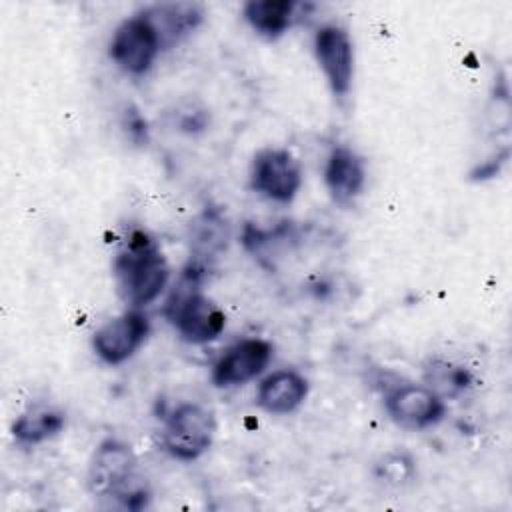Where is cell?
<instances>
[{"instance_id": "6da1fadb", "label": "cell", "mask_w": 512, "mask_h": 512, "mask_svg": "<svg viewBox=\"0 0 512 512\" xmlns=\"http://www.w3.org/2000/svg\"><path fill=\"white\" fill-rule=\"evenodd\" d=\"M88 492L110 506L138 512L152 500L146 478L138 474V460L132 446L120 438H104L88 462Z\"/></svg>"}, {"instance_id": "7a4b0ae2", "label": "cell", "mask_w": 512, "mask_h": 512, "mask_svg": "<svg viewBox=\"0 0 512 512\" xmlns=\"http://www.w3.org/2000/svg\"><path fill=\"white\" fill-rule=\"evenodd\" d=\"M112 276L128 308H146L168 286L170 266L158 242L146 230H134L118 250Z\"/></svg>"}, {"instance_id": "3957f363", "label": "cell", "mask_w": 512, "mask_h": 512, "mask_svg": "<svg viewBox=\"0 0 512 512\" xmlns=\"http://www.w3.org/2000/svg\"><path fill=\"white\" fill-rule=\"evenodd\" d=\"M206 266L190 262L166 300L164 314L178 336L188 344H208L226 328L224 310L202 292Z\"/></svg>"}, {"instance_id": "277c9868", "label": "cell", "mask_w": 512, "mask_h": 512, "mask_svg": "<svg viewBox=\"0 0 512 512\" xmlns=\"http://www.w3.org/2000/svg\"><path fill=\"white\" fill-rule=\"evenodd\" d=\"M214 436V412L196 402H182L164 420L162 446L172 458L194 462L210 450Z\"/></svg>"}, {"instance_id": "5b68a950", "label": "cell", "mask_w": 512, "mask_h": 512, "mask_svg": "<svg viewBox=\"0 0 512 512\" xmlns=\"http://www.w3.org/2000/svg\"><path fill=\"white\" fill-rule=\"evenodd\" d=\"M164 50L158 30L146 12L124 18L112 32L108 42L110 60L128 76H144Z\"/></svg>"}, {"instance_id": "8992f818", "label": "cell", "mask_w": 512, "mask_h": 512, "mask_svg": "<svg viewBox=\"0 0 512 512\" xmlns=\"http://www.w3.org/2000/svg\"><path fill=\"white\" fill-rule=\"evenodd\" d=\"M302 180L300 160L288 148H260L250 162V190L270 202L290 204L298 196Z\"/></svg>"}, {"instance_id": "52a82bcc", "label": "cell", "mask_w": 512, "mask_h": 512, "mask_svg": "<svg viewBox=\"0 0 512 512\" xmlns=\"http://www.w3.org/2000/svg\"><path fill=\"white\" fill-rule=\"evenodd\" d=\"M314 58L334 98L344 100L352 92L356 56L348 30L340 24H322L312 38Z\"/></svg>"}, {"instance_id": "ba28073f", "label": "cell", "mask_w": 512, "mask_h": 512, "mask_svg": "<svg viewBox=\"0 0 512 512\" xmlns=\"http://www.w3.org/2000/svg\"><path fill=\"white\" fill-rule=\"evenodd\" d=\"M150 334V318L140 308L126 312L104 322L92 336L94 354L108 366H118L130 360L146 342Z\"/></svg>"}, {"instance_id": "9c48e42d", "label": "cell", "mask_w": 512, "mask_h": 512, "mask_svg": "<svg viewBox=\"0 0 512 512\" xmlns=\"http://www.w3.org/2000/svg\"><path fill=\"white\" fill-rule=\"evenodd\" d=\"M388 418L404 430H426L446 416V402L424 384H396L384 394Z\"/></svg>"}, {"instance_id": "30bf717a", "label": "cell", "mask_w": 512, "mask_h": 512, "mask_svg": "<svg viewBox=\"0 0 512 512\" xmlns=\"http://www.w3.org/2000/svg\"><path fill=\"white\" fill-rule=\"evenodd\" d=\"M274 356L272 342L264 338H242L216 360L210 380L216 388L242 386L260 376Z\"/></svg>"}, {"instance_id": "8fae6325", "label": "cell", "mask_w": 512, "mask_h": 512, "mask_svg": "<svg viewBox=\"0 0 512 512\" xmlns=\"http://www.w3.org/2000/svg\"><path fill=\"white\" fill-rule=\"evenodd\" d=\"M366 162L350 146H334L324 162V186L340 206H350L366 186Z\"/></svg>"}, {"instance_id": "7c38bea8", "label": "cell", "mask_w": 512, "mask_h": 512, "mask_svg": "<svg viewBox=\"0 0 512 512\" xmlns=\"http://www.w3.org/2000/svg\"><path fill=\"white\" fill-rule=\"evenodd\" d=\"M310 384L308 380L292 370L282 368L268 374L256 390V404L260 410L272 416H286L296 412L308 398Z\"/></svg>"}, {"instance_id": "4fadbf2b", "label": "cell", "mask_w": 512, "mask_h": 512, "mask_svg": "<svg viewBox=\"0 0 512 512\" xmlns=\"http://www.w3.org/2000/svg\"><path fill=\"white\" fill-rule=\"evenodd\" d=\"M144 12L158 30L164 48L184 40L204 20V6L198 2H162L144 8Z\"/></svg>"}, {"instance_id": "5bb4252c", "label": "cell", "mask_w": 512, "mask_h": 512, "mask_svg": "<svg viewBox=\"0 0 512 512\" xmlns=\"http://www.w3.org/2000/svg\"><path fill=\"white\" fill-rule=\"evenodd\" d=\"M306 4L294 0H250L242 6L246 24L266 40H278L300 18Z\"/></svg>"}, {"instance_id": "9a60e30c", "label": "cell", "mask_w": 512, "mask_h": 512, "mask_svg": "<svg viewBox=\"0 0 512 512\" xmlns=\"http://www.w3.org/2000/svg\"><path fill=\"white\" fill-rule=\"evenodd\" d=\"M66 426V412L48 402L30 404L12 424V438L18 446H38L56 438Z\"/></svg>"}, {"instance_id": "2e32d148", "label": "cell", "mask_w": 512, "mask_h": 512, "mask_svg": "<svg viewBox=\"0 0 512 512\" xmlns=\"http://www.w3.org/2000/svg\"><path fill=\"white\" fill-rule=\"evenodd\" d=\"M422 384L446 402L470 390L474 386V374L462 364L444 358H430L424 364Z\"/></svg>"}, {"instance_id": "e0dca14e", "label": "cell", "mask_w": 512, "mask_h": 512, "mask_svg": "<svg viewBox=\"0 0 512 512\" xmlns=\"http://www.w3.org/2000/svg\"><path fill=\"white\" fill-rule=\"evenodd\" d=\"M374 478L392 490H402L408 488L416 482L418 476V468H416V460L408 450L402 448H394L384 452L376 462H374Z\"/></svg>"}, {"instance_id": "ac0fdd59", "label": "cell", "mask_w": 512, "mask_h": 512, "mask_svg": "<svg viewBox=\"0 0 512 512\" xmlns=\"http://www.w3.org/2000/svg\"><path fill=\"white\" fill-rule=\"evenodd\" d=\"M226 238H228V228L226 222L222 220V216L214 210L204 212L198 218L196 224V234H194V260L196 264L206 266L208 258H214L224 246H226Z\"/></svg>"}, {"instance_id": "d6986e66", "label": "cell", "mask_w": 512, "mask_h": 512, "mask_svg": "<svg viewBox=\"0 0 512 512\" xmlns=\"http://www.w3.org/2000/svg\"><path fill=\"white\" fill-rule=\"evenodd\" d=\"M486 122L492 134L506 136L512 128V98L504 72H498L492 82V90L486 104Z\"/></svg>"}, {"instance_id": "ffe728a7", "label": "cell", "mask_w": 512, "mask_h": 512, "mask_svg": "<svg viewBox=\"0 0 512 512\" xmlns=\"http://www.w3.org/2000/svg\"><path fill=\"white\" fill-rule=\"evenodd\" d=\"M208 110L198 106V104H186V106H178L176 114H174V124L180 132L186 134H198L204 132L208 128Z\"/></svg>"}, {"instance_id": "44dd1931", "label": "cell", "mask_w": 512, "mask_h": 512, "mask_svg": "<svg viewBox=\"0 0 512 512\" xmlns=\"http://www.w3.org/2000/svg\"><path fill=\"white\" fill-rule=\"evenodd\" d=\"M122 128L134 144L142 146V144L148 142V126H146V120H144V116L140 114L138 108L126 106V110L122 114Z\"/></svg>"}]
</instances>
